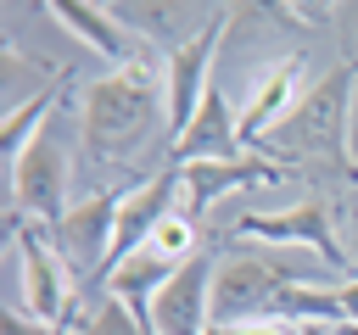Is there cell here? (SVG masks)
Returning a JSON list of instances; mask_svg holds the SVG:
<instances>
[{
  "label": "cell",
  "instance_id": "6da1fadb",
  "mask_svg": "<svg viewBox=\"0 0 358 335\" xmlns=\"http://www.w3.org/2000/svg\"><path fill=\"white\" fill-rule=\"evenodd\" d=\"M157 123L168 128V78L151 61L112 67L84 84V145L95 162L129 168V156L157 134Z\"/></svg>",
  "mask_w": 358,
  "mask_h": 335
},
{
  "label": "cell",
  "instance_id": "7a4b0ae2",
  "mask_svg": "<svg viewBox=\"0 0 358 335\" xmlns=\"http://www.w3.org/2000/svg\"><path fill=\"white\" fill-rule=\"evenodd\" d=\"M352 89H358V67L352 61L330 67L257 140V151H268L274 162H330L336 173H358L352 168Z\"/></svg>",
  "mask_w": 358,
  "mask_h": 335
},
{
  "label": "cell",
  "instance_id": "3957f363",
  "mask_svg": "<svg viewBox=\"0 0 358 335\" xmlns=\"http://www.w3.org/2000/svg\"><path fill=\"white\" fill-rule=\"evenodd\" d=\"M319 257H302L296 246H263V240H235L229 257H218L213 274V329H241L263 324L274 296L285 285H319Z\"/></svg>",
  "mask_w": 358,
  "mask_h": 335
},
{
  "label": "cell",
  "instance_id": "277c9868",
  "mask_svg": "<svg viewBox=\"0 0 358 335\" xmlns=\"http://www.w3.org/2000/svg\"><path fill=\"white\" fill-rule=\"evenodd\" d=\"M117 207H123V190H95L84 201H73L56 223H39L50 251L67 262L73 279L84 285H106V268H112V240H117Z\"/></svg>",
  "mask_w": 358,
  "mask_h": 335
},
{
  "label": "cell",
  "instance_id": "5b68a950",
  "mask_svg": "<svg viewBox=\"0 0 358 335\" xmlns=\"http://www.w3.org/2000/svg\"><path fill=\"white\" fill-rule=\"evenodd\" d=\"M229 234H235V240H263V246H302V251H313L330 274L352 279V257L341 251V240H336V229H330V207H324L319 195H302L296 207H280V212H241V218L229 223Z\"/></svg>",
  "mask_w": 358,
  "mask_h": 335
},
{
  "label": "cell",
  "instance_id": "8992f818",
  "mask_svg": "<svg viewBox=\"0 0 358 335\" xmlns=\"http://www.w3.org/2000/svg\"><path fill=\"white\" fill-rule=\"evenodd\" d=\"M11 240H17V257H22V313L50 324V329H67L73 335V318H78V302H73V274L67 262L50 251L45 229L28 223V218H11Z\"/></svg>",
  "mask_w": 358,
  "mask_h": 335
},
{
  "label": "cell",
  "instance_id": "52a82bcc",
  "mask_svg": "<svg viewBox=\"0 0 358 335\" xmlns=\"http://www.w3.org/2000/svg\"><path fill=\"white\" fill-rule=\"evenodd\" d=\"M67 145L56 134V123H45L28 151L11 162V218L28 223H56L67 212Z\"/></svg>",
  "mask_w": 358,
  "mask_h": 335
},
{
  "label": "cell",
  "instance_id": "ba28073f",
  "mask_svg": "<svg viewBox=\"0 0 358 335\" xmlns=\"http://www.w3.org/2000/svg\"><path fill=\"white\" fill-rule=\"evenodd\" d=\"M235 22V11H224V6H213V17L201 22V34L190 39V45H179L168 61H162V78H168V145L190 128V117H196V106H201V95L213 89V56H218V39H224V28Z\"/></svg>",
  "mask_w": 358,
  "mask_h": 335
},
{
  "label": "cell",
  "instance_id": "9c48e42d",
  "mask_svg": "<svg viewBox=\"0 0 358 335\" xmlns=\"http://www.w3.org/2000/svg\"><path fill=\"white\" fill-rule=\"evenodd\" d=\"M213 274L218 257L196 251L173 268V279L151 296V329L157 335H213Z\"/></svg>",
  "mask_w": 358,
  "mask_h": 335
},
{
  "label": "cell",
  "instance_id": "30bf717a",
  "mask_svg": "<svg viewBox=\"0 0 358 335\" xmlns=\"http://www.w3.org/2000/svg\"><path fill=\"white\" fill-rule=\"evenodd\" d=\"M285 168L268 162V156H235V162H190L179 168V218L185 223H201L207 207L229 190H246V184H280Z\"/></svg>",
  "mask_w": 358,
  "mask_h": 335
},
{
  "label": "cell",
  "instance_id": "8fae6325",
  "mask_svg": "<svg viewBox=\"0 0 358 335\" xmlns=\"http://www.w3.org/2000/svg\"><path fill=\"white\" fill-rule=\"evenodd\" d=\"M168 212H179V168H173V162L157 168V173H145V179H134V184L123 190L117 240H112V268H117L123 257H134V251L157 234V223H162ZM112 268H106V274H112Z\"/></svg>",
  "mask_w": 358,
  "mask_h": 335
},
{
  "label": "cell",
  "instance_id": "7c38bea8",
  "mask_svg": "<svg viewBox=\"0 0 358 335\" xmlns=\"http://www.w3.org/2000/svg\"><path fill=\"white\" fill-rule=\"evenodd\" d=\"M168 151H173V168H190V162H235L241 156V112L229 106V95L218 84L201 95L190 128Z\"/></svg>",
  "mask_w": 358,
  "mask_h": 335
},
{
  "label": "cell",
  "instance_id": "4fadbf2b",
  "mask_svg": "<svg viewBox=\"0 0 358 335\" xmlns=\"http://www.w3.org/2000/svg\"><path fill=\"white\" fill-rule=\"evenodd\" d=\"M50 17L62 22V28H73L84 45H95L112 67H134V61H151L145 56V39H134L123 22H117V11L112 6H90V0H56L50 6Z\"/></svg>",
  "mask_w": 358,
  "mask_h": 335
},
{
  "label": "cell",
  "instance_id": "5bb4252c",
  "mask_svg": "<svg viewBox=\"0 0 358 335\" xmlns=\"http://www.w3.org/2000/svg\"><path fill=\"white\" fill-rule=\"evenodd\" d=\"M296 84H302V56H280L263 78H257V89L246 95V106H241V145H257L302 95H296Z\"/></svg>",
  "mask_w": 358,
  "mask_h": 335
},
{
  "label": "cell",
  "instance_id": "9a60e30c",
  "mask_svg": "<svg viewBox=\"0 0 358 335\" xmlns=\"http://www.w3.org/2000/svg\"><path fill=\"white\" fill-rule=\"evenodd\" d=\"M112 11H117V22H123L134 39H145V45H162L168 56L201 34V22H196V6H157V0H145V6H129V0H117Z\"/></svg>",
  "mask_w": 358,
  "mask_h": 335
},
{
  "label": "cell",
  "instance_id": "2e32d148",
  "mask_svg": "<svg viewBox=\"0 0 358 335\" xmlns=\"http://www.w3.org/2000/svg\"><path fill=\"white\" fill-rule=\"evenodd\" d=\"M173 268H179V262H168L162 251L140 246L134 257H123V262L106 274V285H101V290H106V296H117V302H129L140 318H151V296L173 279Z\"/></svg>",
  "mask_w": 358,
  "mask_h": 335
},
{
  "label": "cell",
  "instance_id": "e0dca14e",
  "mask_svg": "<svg viewBox=\"0 0 358 335\" xmlns=\"http://www.w3.org/2000/svg\"><path fill=\"white\" fill-rule=\"evenodd\" d=\"M73 335H157L151 329V318H140L129 302H117V296H101V307L73 329Z\"/></svg>",
  "mask_w": 358,
  "mask_h": 335
},
{
  "label": "cell",
  "instance_id": "ac0fdd59",
  "mask_svg": "<svg viewBox=\"0 0 358 335\" xmlns=\"http://www.w3.org/2000/svg\"><path fill=\"white\" fill-rule=\"evenodd\" d=\"M145 246H151V251H162L168 262H185V257H196V223H185L179 212H168Z\"/></svg>",
  "mask_w": 358,
  "mask_h": 335
},
{
  "label": "cell",
  "instance_id": "d6986e66",
  "mask_svg": "<svg viewBox=\"0 0 358 335\" xmlns=\"http://www.w3.org/2000/svg\"><path fill=\"white\" fill-rule=\"evenodd\" d=\"M0 335H67V329H50V324L28 318L22 307H11V313H6V324H0Z\"/></svg>",
  "mask_w": 358,
  "mask_h": 335
},
{
  "label": "cell",
  "instance_id": "ffe728a7",
  "mask_svg": "<svg viewBox=\"0 0 358 335\" xmlns=\"http://www.w3.org/2000/svg\"><path fill=\"white\" fill-rule=\"evenodd\" d=\"M336 302H341V318H347V324H358V279L336 285Z\"/></svg>",
  "mask_w": 358,
  "mask_h": 335
},
{
  "label": "cell",
  "instance_id": "44dd1931",
  "mask_svg": "<svg viewBox=\"0 0 358 335\" xmlns=\"http://www.w3.org/2000/svg\"><path fill=\"white\" fill-rule=\"evenodd\" d=\"M291 335H336L330 324H291Z\"/></svg>",
  "mask_w": 358,
  "mask_h": 335
},
{
  "label": "cell",
  "instance_id": "7402d4cb",
  "mask_svg": "<svg viewBox=\"0 0 358 335\" xmlns=\"http://www.w3.org/2000/svg\"><path fill=\"white\" fill-rule=\"evenodd\" d=\"M352 162H358V89H352Z\"/></svg>",
  "mask_w": 358,
  "mask_h": 335
},
{
  "label": "cell",
  "instance_id": "603a6c76",
  "mask_svg": "<svg viewBox=\"0 0 358 335\" xmlns=\"http://www.w3.org/2000/svg\"><path fill=\"white\" fill-rule=\"evenodd\" d=\"M352 279H358V251H352Z\"/></svg>",
  "mask_w": 358,
  "mask_h": 335
},
{
  "label": "cell",
  "instance_id": "cb8c5ba5",
  "mask_svg": "<svg viewBox=\"0 0 358 335\" xmlns=\"http://www.w3.org/2000/svg\"><path fill=\"white\" fill-rule=\"evenodd\" d=\"M213 335H224V329H213Z\"/></svg>",
  "mask_w": 358,
  "mask_h": 335
}]
</instances>
